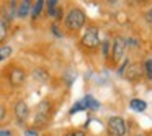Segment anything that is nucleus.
<instances>
[{
  "mask_svg": "<svg viewBox=\"0 0 152 136\" xmlns=\"http://www.w3.org/2000/svg\"><path fill=\"white\" fill-rule=\"evenodd\" d=\"M53 116V102L49 99H43L34 108V120H33V128L39 129L48 126Z\"/></svg>",
  "mask_w": 152,
  "mask_h": 136,
  "instance_id": "nucleus-1",
  "label": "nucleus"
},
{
  "mask_svg": "<svg viewBox=\"0 0 152 136\" xmlns=\"http://www.w3.org/2000/svg\"><path fill=\"white\" fill-rule=\"evenodd\" d=\"M85 20H87L85 12H83L82 8L74 7V8H70L66 13V17H64V26L69 31H79L80 28H83Z\"/></svg>",
  "mask_w": 152,
  "mask_h": 136,
  "instance_id": "nucleus-2",
  "label": "nucleus"
},
{
  "mask_svg": "<svg viewBox=\"0 0 152 136\" xmlns=\"http://www.w3.org/2000/svg\"><path fill=\"white\" fill-rule=\"evenodd\" d=\"M7 80L12 87H21L26 82V72H25L23 67L13 64V66H10L7 71Z\"/></svg>",
  "mask_w": 152,
  "mask_h": 136,
  "instance_id": "nucleus-3",
  "label": "nucleus"
},
{
  "mask_svg": "<svg viewBox=\"0 0 152 136\" xmlns=\"http://www.w3.org/2000/svg\"><path fill=\"white\" fill-rule=\"evenodd\" d=\"M110 136H126L128 128H126V123L121 116H111L108 120V125H106Z\"/></svg>",
  "mask_w": 152,
  "mask_h": 136,
  "instance_id": "nucleus-4",
  "label": "nucleus"
},
{
  "mask_svg": "<svg viewBox=\"0 0 152 136\" xmlns=\"http://www.w3.org/2000/svg\"><path fill=\"white\" fill-rule=\"evenodd\" d=\"M13 115H15V120H17L18 125H25L26 123V120L30 118V107H28L26 100L20 99L15 102L13 105Z\"/></svg>",
  "mask_w": 152,
  "mask_h": 136,
  "instance_id": "nucleus-5",
  "label": "nucleus"
},
{
  "mask_svg": "<svg viewBox=\"0 0 152 136\" xmlns=\"http://www.w3.org/2000/svg\"><path fill=\"white\" fill-rule=\"evenodd\" d=\"M82 44L85 48H88V49H93V48H96L100 44L98 30H96L95 26L87 28V31L83 33V36H82Z\"/></svg>",
  "mask_w": 152,
  "mask_h": 136,
  "instance_id": "nucleus-6",
  "label": "nucleus"
},
{
  "mask_svg": "<svg viewBox=\"0 0 152 136\" xmlns=\"http://www.w3.org/2000/svg\"><path fill=\"white\" fill-rule=\"evenodd\" d=\"M126 40L124 38H116L115 40V43H113V51H111V54H113V61L115 62H119V61L123 59V56H124V53H126Z\"/></svg>",
  "mask_w": 152,
  "mask_h": 136,
  "instance_id": "nucleus-7",
  "label": "nucleus"
},
{
  "mask_svg": "<svg viewBox=\"0 0 152 136\" xmlns=\"http://www.w3.org/2000/svg\"><path fill=\"white\" fill-rule=\"evenodd\" d=\"M124 76H126V79L131 80V82L139 80V79H141V76H142V66H139V64H131V66L126 69Z\"/></svg>",
  "mask_w": 152,
  "mask_h": 136,
  "instance_id": "nucleus-8",
  "label": "nucleus"
},
{
  "mask_svg": "<svg viewBox=\"0 0 152 136\" xmlns=\"http://www.w3.org/2000/svg\"><path fill=\"white\" fill-rule=\"evenodd\" d=\"M31 12V2L23 0L20 5H17V17L18 18H26Z\"/></svg>",
  "mask_w": 152,
  "mask_h": 136,
  "instance_id": "nucleus-9",
  "label": "nucleus"
},
{
  "mask_svg": "<svg viewBox=\"0 0 152 136\" xmlns=\"http://www.w3.org/2000/svg\"><path fill=\"white\" fill-rule=\"evenodd\" d=\"M8 31H10V23H7L4 18H0V46L7 41Z\"/></svg>",
  "mask_w": 152,
  "mask_h": 136,
  "instance_id": "nucleus-10",
  "label": "nucleus"
},
{
  "mask_svg": "<svg viewBox=\"0 0 152 136\" xmlns=\"http://www.w3.org/2000/svg\"><path fill=\"white\" fill-rule=\"evenodd\" d=\"M43 8H44V0H38L36 4L31 7V18H33V20L39 18V15H41V12H43Z\"/></svg>",
  "mask_w": 152,
  "mask_h": 136,
  "instance_id": "nucleus-11",
  "label": "nucleus"
},
{
  "mask_svg": "<svg viewBox=\"0 0 152 136\" xmlns=\"http://www.w3.org/2000/svg\"><path fill=\"white\" fill-rule=\"evenodd\" d=\"M82 103L85 105L83 108H90V110H98V108H100V103L96 102V100L93 99L92 95H87L85 99H83V102H82Z\"/></svg>",
  "mask_w": 152,
  "mask_h": 136,
  "instance_id": "nucleus-12",
  "label": "nucleus"
},
{
  "mask_svg": "<svg viewBox=\"0 0 152 136\" xmlns=\"http://www.w3.org/2000/svg\"><path fill=\"white\" fill-rule=\"evenodd\" d=\"M129 107H131L132 110H136V112H144V110H145V107H147V103H145L144 100L134 99V100H131V103H129Z\"/></svg>",
  "mask_w": 152,
  "mask_h": 136,
  "instance_id": "nucleus-13",
  "label": "nucleus"
},
{
  "mask_svg": "<svg viewBox=\"0 0 152 136\" xmlns=\"http://www.w3.org/2000/svg\"><path fill=\"white\" fill-rule=\"evenodd\" d=\"M12 53H13V49H12L10 46H2V48H0V62L5 61L7 57H10Z\"/></svg>",
  "mask_w": 152,
  "mask_h": 136,
  "instance_id": "nucleus-14",
  "label": "nucleus"
},
{
  "mask_svg": "<svg viewBox=\"0 0 152 136\" xmlns=\"http://www.w3.org/2000/svg\"><path fill=\"white\" fill-rule=\"evenodd\" d=\"M56 8H57V0H49L48 2V13H49V17H54Z\"/></svg>",
  "mask_w": 152,
  "mask_h": 136,
  "instance_id": "nucleus-15",
  "label": "nucleus"
},
{
  "mask_svg": "<svg viewBox=\"0 0 152 136\" xmlns=\"http://www.w3.org/2000/svg\"><path fill=\"white\" fill-rule=\"evenodd\" d=\"M144 69H145V72H147V77L152 80V59H147V61H145Z\"/></svg>",
  "mask_w": 152,
  "mask_h": 136,
  "instance_id": "nucleus-16",
  "label": "nucleus"
},
{
  "mask_svg": "<svg viewBox=\"0 0 152 136\" xmlns=\"http://www.w3.org/2000/svg\"><path fill=\"white\" fill-rule=\"evenodd\" d=\"M7 118V107L4 103H0V121H4Z\"/></svg>",
  "mask_w": 152,
  "mask_h": 136,
  "instance_id": "nucleus-17",
  "label": "nucleus"
},
{
  "mask_svg": "<svg viewBox=\"0 0 152 136\" xmlns=\"http://www.w3.org/2000/svg\"><path fill=\"white\" fill-rule=\"evenodd\" d=\"M64 136H87V135L82 131V129H74V131H69V133H66Z\"/></svg>",
  "mask_w": 152,
  "mask_h": 136,
  "instance_id": "nucleus-18",
  "label": "nucleus"
},
{
  "mask_svg": "<svg viewBox=\"0 0 152 136\" xmlns=\"http://www.w3.org/2000/svg\"><path fill=\"white\" fill-rule=\"evenodd\" d=\"M25 136H39V133H38V129H34V128H28L26 131H25Z\"/></svg>",
  "mask_w": 152,
  "mask_h": 136,
  "instance_id": "nucleus-19",
  "label": "nucleus"
},
{
  "mask_svg": "<svg viewBox=\"0 0 152 136\" xmlns=\"http://www.w3.org/2000/svg\"><path fill=\"white\" fill-rule=\"evenodd\" d=\"M0 136H13V131H12V129H8V128L0 129Z\"/></svg>",
  "mask_w": 152,
  "mask_h": 136,
  "instance_id": "nucleus-20",
  "label": "nucleus"
},
{
  "mask_svg": "<svg viewBox=\"0 0 152 136\" xmlns=\"http://www.w3.org/2000/svg\"><path fill=\"white\" fill-rule=\"evenodd\" d=\"M79 110H83V103H82V102L75 103V107H74V108L70 110V113H75V112H79Z\"/></svg>",
  "mask_w": 152,
  "mask_h": 136,
  "instance_id": "nucleus-21",
  "label": "nucleus"
},
{
  "mask_svg": "<svg viewBox=\"0 0 152 136\" xmlns=\"http://www.w3.org/2000/svg\"><path fill=\"white\" fill-rule=\"evenodd\" d=\"M108 48H110V43L103 41V53H105V56H108Z\"/></svg>",
  "mask_w": 152,
  "mask_h": 136,
  "instance_id": "nucleus-22",
  "label": "nucleus"
},
{
  "mask_svg": "<svg viewBox=\"0 0 152 136\" xmlns=\"http://www.w3.org/2000/svg\"><path fill=\"white\" fill-rule=\"evenodd\" d=\"M147 18H149V20H151V21H152V8H151V10L147 12Z\"/></svg>",
  "mask_w": 152,
  "mask_h": 136,
  "instance_id": "nucleus-23",
  "label": "nucleus"
},
{
  "mask_svg": "<svg viewBox=\"0 0 152 136\" xmlns=\"http://www.w3.org/2000/svg\"><path fill=\"white\" fill-rule=\"evenodd\" d=\"M44 136H53V135H44Z\"/></svg>",
  "mask_w": 152,
  "mask_h": 136,
  "instance_id": "nucleus-24",
  "label": "nucleus"
}]
</instances>
